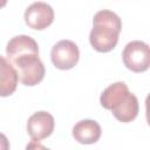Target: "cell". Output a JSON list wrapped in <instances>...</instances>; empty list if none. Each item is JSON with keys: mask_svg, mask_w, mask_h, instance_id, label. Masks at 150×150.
<instances>
[{"mask_svg": "<svg viewBox=\"0 0 150 150\" xmlns=\"http://www.w3.org/2000/svg\"><path fill=\"white\" fill-rule=\"evenodd\" d=\"M6 55L22 84L33 87L43 80L45 64L39 57L38 42L32 36L22 34L12 38L6 46Z\"/></svg>", "mask_w": 150, "mask_h": 150, "instance_id": "cell-1", "label": "cell"}, {"mask_svg": "<svg viewBox=\"0 0 150 150\" xmlns=\"http://www.w3.org/2000/svg\"><path fill=\"white\" fill-rule=\"evenodd\" d=\"M100 103L122 123L134 121L139 110L137 97L130 93L128 86L122 81L107 87L100 96Z\"/></svg>", "mask_w": 150, "mask_h": 150, "instance_id": "cell-2", "label": "cell"}, {"mask_svg": "<svg viewBox=\"0 0 150 150\" xmlns=\"http://www.w3.org/2000/svg\"><path fill=\"white\" fill-rule=\"evenodd\" d=\"M121 29V18L110 9H101L93 18L89 42L95 50L108 53L116 47Z\"/></svg>", "mask_w": 150, "mask_h": 150, "instance_id": "cell-3", "label": "cell"}, {"mask_svg": "<svg viewBox=\"0 0 150 150\" xmlns=\"http://www.w3.org/2000/svg\"><path fill=\"white\" fill-rule=\"evenodd\" d=\"M124 66L135 73L148 70L150 66V48L149 45L141 40H134L125 45L122 52Z\"/></svg>", "mask_w": 150, "mask_h": 150, "instance_id": "cell-4", "label": "cell"}, {"mask_svg": "<svg viewBox=\"0 0 150 150\" xmlns=\"http://www.w3.org/2000/svg\"><path fill=\"white\" fill-rule=\"evenodd\" d=\"M50 59L57 69H71L74 66H76L80 59L79 47L70 40H60L52 47Z\"/></svg>", "mask_w": 150, "mask_h": 150, "instance_id": "cell-5", "label": "cell"}, {"mask_svg": "<svg viewBox=\"0 0 150 150\" xmlns=\"http://www.w3.org/2000/svg\"><path fill=\"white\" fill-rule=\"evenodd\" d=\"M25 22L32 29L42 30L50 26L54 21V9L43 1L30 4L25 11Z\"/></svg>", "mask_w": 150, "mask_h": 150, "instance_id": "cell-6", "label": "cell"}, {"mask_svg": "<svg viewBox=\"0 0 150 150\" xmlns=\"http://www.w3.org/2000/svg\"><path fill=\"white\" fill-rule=\"evenodd\" d=\"M54 117L47 111H36L27 121V132L33 141L47 138L54 131Z\"/></svg>", "mask_w": 150, "mask_h": 150, "instance_id": "cell-7", "label": "cell"}, {"mask_svg": "<svg viewBox=\"0 0 150 150\" xmlns=\"http://www.w3.org/2000/svg\"><path fill=\"white\" fill-rule=\"evenodd\" d=\"M71 134L79 143L93 144L100 139L102 129L101 125L94 120H81L73 127Z\"/></svg>", "mask_w": 150, "mask_h": 150, "instance_id": "cell-8", "label": "cell"}, {"mask_svg": "<svg viewBox=\"0 0 150 150\" xmlns=\"http://www.w3.org/2000/svg\"><path fill=\"white\" fill-rule=\"evenodd\" d=\"M18 81V73L13 64L0 55V96L12 95L16 90Z\"/></svg>", "mask_w": 150, "mask_h": 150, "instance_id": "cell-9", "label": "cell"}, {"mask_svg": "<svg viewBox=\"0 0 150 150\" xmlns=\"http://www.w3.org/2000/svg\"><path fill=\"white\" fill-rule=\"evenodd\" d=\"M26 150H50L49 148L45 146L43 144H41L39 141H30L27 145H26Z\"/></svg>", "mask_w": 150, "mask_h": 150, "instance_id": "cell-10", "label": "cell"}, {"mask_svg": "<svg viewBox=\"0 0 150 150\" xmlns=\"http://www.w3.org/2000/svg\"><path fill=\"white\" fill-rule=\"evenodd\" d=\"M9 141L6 135L0 132V150H9Z\"/></svg>", "mask_w": 150, "mask_h": 150, "instance_id": "cell-11", "label": "cell"}, {"mask_svg": "<svg viewBox=\"0 0 150 150\" xmlns=\"http://www.w3.org/2000/svg\"><path fill=\"white\" fill-rule=\"evenodd\" d=\"M6 4H7V2H6L5 0H2V1H0V7H2V6H5Z\"/></svg>", "mask_w": 150, "mask_h": 150, "instance_id": "cell-12", "label": "cell"}]
</instances>
